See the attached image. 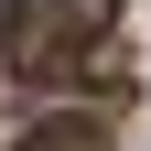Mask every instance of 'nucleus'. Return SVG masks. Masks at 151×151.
<instances>
[{"label":"nucleus","instance_id":"obj_1","mask_svg":"<svg viewBox=\"0 0 151 151\" xmlns=\"http://www.w3.org/2000/svg\"><path fill=\"white\" fill-rule=\"evenodd\" d=\"M108 22H119V0H11L0 11V54H11V76L54 86V76H76L108 43Z\"/></svg>","mask_w":151,"mask_h":151},{"label":"nucleus","instance_id":"obj_2","mask_svg":"<svg viewBox=\"0 0 151 151\" xmlns=\"http://www.w3.org/2000/svg\"><path fill=\"white\" fill-rule=\"evenodd\" d=\"M22 151H108V129H97V119H32Z\"/></svg>","mask_w":151,"mask_h":151}]
</instances>
